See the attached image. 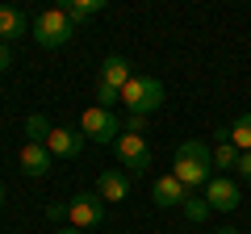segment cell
Wrapping results in <instances>:
<instances>
[{"label": "cell", "mask_w": 251, "mask_h": 234, "mask_svg": "<svg viewBox=\"0 0 251 234\" xmlns=\"http://www.w3.org/2000/svg\"><path fill=\"white\" fill-rule=\"evenodd\" d=\"M172 167H176L172 176H176L188 192H193V188H205V184H209V167H214V151H209L201 138H188V142L176 146Z\"/></svg>", "instance_id": "cell-1"}, {"label": "cell", "mask_w": 251, "mask_h": 234, "mask_svg": "<svg viewBox=\"0 0 251 234\" xmlns=\"http://www.w3.org/2000/svg\"><path fill=\"white\" fill-rule=\"evenodd\" d=\"M122 105L138 117H151L155 109L163 105V84L155 75H134V80L122 88Z\"/></svg>", "instance_id": "cell-2"}, {"label": "cell", "mask_w": 251, "mask_h": 234, "mask_svg": "<svg viewBox=\"0 0 251 234\" xmlns=\"http://www.w3.org/2000/svg\"><path fill=\"white\" fill-rule=\"evenodd\" d=\"M72 34H75V25H72V17H67L63 9H42L34 17V25H29V38H34L38 46H46V50L63 46Z\"/></svg>", "instance_id": "cell-3"}, {"label": "cell", "mask_w": 251, "mask_h": 234, "mask_svg": "<svg viewBox=\"0 0 251 234\" xmlns=\"http://www.w3.org/2000/svg\"><path fill=\"white\" fill-rule=\"evenodd\" d=\"M122 130L126 126L117 121V113H113V109H100V105H88V109H84V117H80V134L88 138V142H100V146L117 142Z\"/></svg>", "instance_id": "cell-4"}, {"label": "cell", "mask_w": 251, "mask_h": 234, "mask_svg": "<svg viewBox=\"0 0 251 234\" xmlns=\"http://www.w3.org/2000/svg\"><path fill=\"white\" fill-rule=\"evenodd\" d=\"M113 151H117V163L126 167V176H143V171L151 167V146L138 134H122L113 142Z\"/></svg>", "instance_id": "cell-5"}, {"label": "cell", "mask_w": 251, "mask_h": 234, "mask_svg": "<svg viewBox=\"0 0 251 234\" xmlns=\"http://www.w3.org/2000/svg\"><path fill=\"white\" fill-rule=\"evenodd\" d=\"M67 222L75 226V230H92V226L105 222V201L97 197V192H75L72 201H67Z\"/></svg>", "instance_id": "cell-6"}, {"label": "cell", "mask_w": 251, "mask_h": 234, "mask_svg": "<svg viewBox=\"0 0 251 234\" xmlns=\"http://www.w3.org/2000/svg\"><path fill=\"white\" fill-rule=\"evenodd\" d=\"M201 192H205L209 209H218V213H230V209H239V201H243L239 184H234L230 176H209V184Z\"/></svg>", "instance_id": "cell-7"}, {"label": "cell", "mask_w": 251, "mask_h": 234, "mask_svg": "<svg viewBox=\"0 0 251 234\" xmlns=\"http://www.w3.org/2000/svg\"><path fill=\"white\" fill-rule=\"evenodd\" d=\"M84 142H88L84 134H75V130L63 126V130H50V138H46V151H50L54 159H80Z\"/></svg>", "instance_id": "cell-8"}, {"label": "cell", "mask_w": 251, "mask_h": 234, "mask_svg": "<svg viewBox=\"0 0 251 234\" xmlns=\"http://www.w3.org/2000/svg\"><path fill=\"white\" fill-rule=\"evenodd\" d=\"M97 197L105 201V205L126 201V197H130V176H126V171H117V167L100 171V176H97Z\"/></svg>", "instance_id": "cell-9"}, {"label": "cell", "mask_w": 251, "mask_h": 234, "mask_svg": "<svg viewBox=\"0 0 251 234\" xmlns=\"http://www.w3.org/2000/svg\"><path fill=\"white\" fill-rule=\"evenodd\" d=\"M151 201H155L159 209H172V205H180V209H184V201H188V188H184V184H180L176 176L168 171V176H159V180H155V188H151Z\"/></svg>", "instance_id": "cell-10"}, {"label": "cell", "mask_w": 251, "mask_h": 234, "mask_svg": "<svg viewBox=\"0 0 251 234\" xmlns=\"http://www.w3.org/2000/svg\"><path fill=\"white\" fill-rule=\"evenodd\" d=\"M17 163H21V171H25V176H46V171H50V163H54V155L46 151V142H25L21 146V155H17Z\"/></svg>", "instance_id": "cell-11"}, {"label": "cell", "mask_w": 251, "mask_h": 234, "mask_svg": "<svg viewBox=\"0 0 251 234\" xmlns=\"http://www.w3.org/2000/svg\"><path fill=\"white\" fill-rule=\"evenodd\" d=\"M134 80V67L126 63L122 54H109L105 63H100V84H105V88H113V92H122L126 84Z\"/></svg>", "instance_id": "cell-12"}, {"label": "cell", "mask_w": 251, "mask_h": 234, "mask_svg": "<svg viewBox=\"0 0 251 234\" xmlns=\"http://www.w3.org/2000/svg\"><path fill=\"white\" fill-rule=\"evenodd\" d=\"M21 34H29V21L21 9H13V4H0V42H17Z\"/></svg>", "instance_id": "cell-13"}, {"label": "cell", "mask_w": 251, "mask_h": 234, "mask_svg": "<svg viewBox=\"0 0 251 234\" xmlns=\"http://www.w3.org/2000/svg\"><path fill=\"white\" fill-rule=\"evenodd\" d=\"M67 17H72V25H80V21H92L100 9H105V0H67V4H59Z\"/></svg>", "instance_id": "cell-14"}, {"label": "cell", "mask_w": 251, "mask_h": 234, "mask_svg": "<svg viewBox=\"0 0 251 234\" xmlns=\"http://www.w3.org/2000/svg\"><path fill=\"white\" fill-rule=\"evenodd\" d=\"M230 142H234V151H239V155L251 151V113H243L239 121L230 126Z\"/></svg>", "instance_id": "cell-15"}, {"label": "cell", "mask_w": 251, "mask_h": 234, "mask_svg": "<svg viewBox=\"0 0 251 234\" xmlns=\"http://www.w3.org/2000/svg\"><path fill=\"white\" fill-rule=\"evenodd\" d=\"M184 217H188V222H205V217H209V201H205V192H188V201H184Z\"/></svg>", "instance_id": "cell-16"}, {"label": "cell", "mask_w": 251, "mask_h": 234, "mask_svg": "<svg viewBox=\"0 0 251 234\" xmlns=\"http://www.w3.org/2000/svg\"><path fill=\"white\" fill-rule=\"evenodd\" d=\"M234 163H239L234 142H214V167L218 171H234Z\"/></svg>", "instance_id": "cell-17"}, {"label": "cell", "mask_w": 251, "mask_h": 234, "mask_svg": "<svg viewBox=\"0 0 251 234\" xmlns=\"http://www.w3.org/2000/svg\"><path fill=\"white\" fill-rule=\"evenodd\" d=\"M50 121H46V117L42 113H29L25 117V134H29V142H46V138H50Z\"/></svg>", "instance_id": "cell-18"}, {"label": "cell", "mask_w": 251, "mask_h": 234, "mask_svg": "<svg viewBox=\"0 0 251 234\" xmlns=\"http://www.w3.org/2000/svg\"><path fill=\"white\" fill-rule=\"evenodd\" d=\"M122 134H138V138H143V134H147V117L130 113V117H126V130H122Z\"/></svg>", "instance_id": "cell-19"}, {"label": "cell", "mask_w": 251, "mask_h": 234, "mask_svg": "<svg viewBox=\"0 0 251 234\" xmlns=\"http://www.w3.org/2000/svg\"><path fill=\"white\" fill-rule=\"evenodd\" d=\"M234 171H239L243 180L251 184V151H247V155H239V163H234Z\"/></svg>", "instance_id": "cell-20"}, {"label": "cell", "mask_w": 251, "mask_h": 234, "mask_svg": "<svg viewBox=\"0 0 251 234\" xmlns=\"http://www.w3.org/2000/svg\"><path fill=\"white\" fill-rule=\"evenodd\" d=\"M9 67H13V46L0 42V71H9Z\"/></svg>", "instance_id": "cell-21"}, {"label": "cell", "mask_w": 251, "mask_h": 234, "mask_svg": "<svg viewBox=\"0 0 251 234\" xmlns=\"http://www.w3.org/2000/svg\"><path fill=\"white\" fill-rule=\"evenodd\" d=\"M46 217H50V222H59V217H67V205H46Z\"/></svg>", "instance_id": "cell-22"}, {"label": "cell", "mask_w": 251, "mask_h": 234, "mask_svg": "<svg viewBox=\"0 0 251 234\" xmlns=\"http://www.w3.org/2000/svg\"><path fill=\"white\" fill-rule=\"evenodd\" d=\"M54 234H80V230H75V226H63V230H54Z\"/></svg>", "instance_id": "cell-23"}, {"label": "cell", "mask_w": 251, "mask_h": 234, "mask_svg": "<svg viewBox=\"0 0 251 234\" xmlns=\"http://www.w3.org/2000/svg\"><path fill=\"white\" fill-rule=\"evenodd\" d=\"M218 234H239V230H234V226H222V230H218Z\"/></svg>", "instance_id": "cell-24"}, {"label": "cell", "mask_w": 251, "mask_h": 234, "mask_svg": "<svg viewBox=\"0 0 251 234\" xmlns=\"http://www.w3.org/2000/svg\"><path fill=\"white\" fill-rule=\"evenodd\" d=\"M0 205H4V184H0Z\"/></svg>", "instance_id": "cell-25"}]
</instances>
